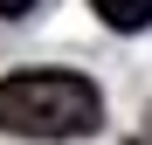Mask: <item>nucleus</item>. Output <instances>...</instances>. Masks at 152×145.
<instances>
[{
	"label": "nucleus",
	"mask_w": 152,
	"mask_h": 145,
	"mask_svg": "<svg viewBox=\"0 0 152 145\" xmlns=\"http://www.w3.org/2000/svg\"><path fill=\"white\" fill-rule=\"evenodd\" d=\"M28 7H42V0H0V14H7V21H21Z\"/></svg>",
	"instance_id": "7ed1b4c3"
},
{
	"label": "nucleus",
	"mask_w": 152,
	"mask_h": 145,
	"mask_svg": "<svg viewBox=\"0 0 152 145\" xmlns=\"http://www.w3.org/2000/svg\"><path fill=\"white\" fill-rule=\"evenodd\" d=\"M138 145H145V138H138Z\"/></svg>",
	"instance_id": "20e7f679"
},
{
	"label": "nucleus",
	"mask_w": 152,
	"mask_h": 145,
	"mask_svg": "<svg viewBox=\"0 0 152 145\" xmlns=\"http://www.w3.org/2000/svg\"><path fill=\"white\" fill-rule=\"evenodd\" d=\"M97 14H104V28H118V35H138V28H152V0H90Z\"/></svg>",
	"instance_id": "f03ea898"
},
{
	"label": "nucleus",
	"mask_w": 152,
	"mask_h": 145,
	"mask_svg": "<svg viewBox=\"0 0 152 145\" xmlns=\"http://www.w3.org/2000/svg\"><path fill=\"white\" fill-rule=\"evenodd\" d=\"M97 125H104V90L76 69H14V76H0V131L90 138Z\"/></svg>",
	"instance_id": "f257e3e1"
}]
</instances>
